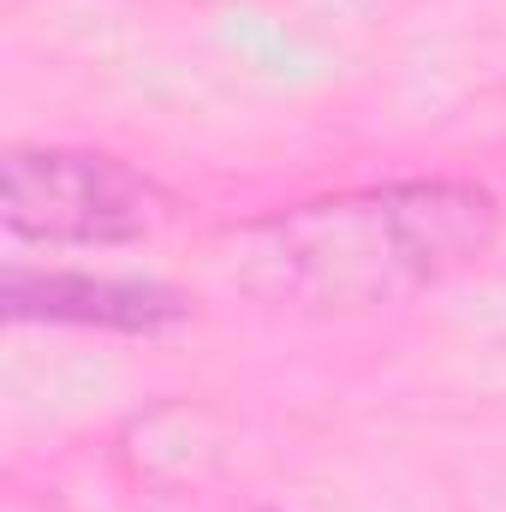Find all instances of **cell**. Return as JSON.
I'll return each mask as SVG.
<instances>
[{
    "mask_svg": "<svg viewBox=\"0 0 506 512\" xmlns=\"http://www.w3.org/2000/svg\"><path fill=\"white\" fill-rule=\"evenodd\" d=\"M501 203L477 179H387L274 209L233 239V274L304 310H381L483 262Z\"/></svg>",
    "mask_w": 506,
    "mask_h": 512,
    "instance_id": "6da1fadb",
    "label": "cell"
},
{
    "mask_svg": "<svg viewBox=\"0 0 506 512\" xmlns=\"http://www.w3.org/2000/svg\"><path fill=\"white\" fill-rule=\"evenodd\" d=\"M179 197L108 149H6L0 161V227L12 245L96 251L137 245L173 221Z\"/></svg>",
    "mask_w": 506,
    "mask_h": 512,
    "instance_id": "7a4b0ae2",
    "label": "cell"
},
{
    "mask_svg": "<svg viewBox=\"0 0 506 512\" xmlns=\"http://www.w3.org/2000/svg\"><path fill=\"white\" fill-rule=\"evenodd\" d=\"M185 298L155 280H108V274H66V268H6V316L12 322H72V328H114V334H161L185 322Z\"/></svg>",
    "mask_w": 506,
    "mask_h": 512,
    "instance_id": "3957f363",
    "label": "cell"
}]
</instances>
